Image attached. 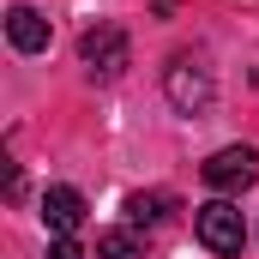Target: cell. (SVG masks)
Here are the masks:
<instances>
[{"mask_svg": "<svg viewBox=\"0 0 259 259\" xmlns=\"http://www.w3.org/2000/svg\"><path fill=\"white\" fill-rule=\"evenodd\" d=\"M49 259H84V247H78L72 235H55V241H49Z\"/></svg>", "mask_w": 259, "mask_h": 259, "instance_id": "obj_9", "label": "cell"}, {"mask_svg": "<svg viewBox=\"0 0 259 259\" xmlns=\"http://www.w3.org/2000/svg\"><path fill=\"white\" fill-rule=\"evenodd\" d=\"M78 61L91 66V78H115V72L133 61L127 30H121V24H91V30L78 36Z\"/></svg>", "mask_w": 259, "mask_h": 259, "instance_id": "obj_3", "label": "cell"}, {"mask_svg": "<svg viewBox=\"0 0 259 259\" xmlns=\"http://www.w3.org/2000/svg\"><path fill=\"white\" fill-rule=\"evenodd\" d=\"M163 91H169V103H175L181 115H199V109L211 103V72H205V61L175 55V61L163 66Z\"/></svg>", "mask_w": 259, "mask_h": 259, "instance_id": "obj_4", "label": "cell"}, {"mask_svg": "<svg viewBox=\"0 0 259 259\" xmlns=\"http://www.w3.org/2000/svg\"><path fill=\"white\" fill-rule=\"evenodd\" d=\"M42 223H49V235H72L84 223V193L78 187H49L42 193Z\"/></svg>", "mask_w": 259, "mask_h": 259, "instance_id": "obj_5", "label": "cell"}, {"mask_svg": "<svg viewBox=\"0 0 259 259\" xmlns=\"http://www.w3.org/2000/svg\"><path fill=\"white\" fill-rule=\"evenodd\" d=\"M169 193H127V217L133 223H157V217H169Z\"/></svg>", "mask_w": 259, "mask_h": 259, "instance_id": "obj_8", "label": "cell"}, {"mask_svg": "<svg viewBox=\"0 0 259 259\" xmlns=\"http://www.w3.org/2000/svg\"><path fill=\"white\" fill-rule=\"evenodd\" d=\"M6 36H12L18 55H42V49H49V18H42L36 6H12V12H6Z\"/></svg>", "mask_w": 259, "mask_h": 259, "instance_id": "obj_6", "label": "cell"}, {"mask_svg": "<svg viewBox=\"0 0 259 259\" xmlns=\"http://www.w3.org/2000/svg\"><path fill=\"white\" fill-rule=\"evenodd\" d=\"M193 229H199V241H205L217 259H235L241 247H247V223H241V211H235L229 199L199 205V211H193Z\"/></svg>", "mask_w": 259, "mask_h": 259, "instance_id": "obj_1", "label": "cell"}, {"mask_svg": "<svg viewBox=\"0 0 259 259\" xmlns=\"http://www.w3.org/2000/svg\"><path fill=\"white\" fill-rule=\"evenodd\" d=\"M97 259H145V235L139 229H103L97 235Z\"/></svg>", "mask_w": 259, "mask_h": 259, "instance_id": "obj_7", "label": "cell"}, {"mask_svg": "<svg viewBox=\"0 0 259 259\" xmlns=\"http://www.w3.org/2000/svg\"><path fill=\"white\" fill-rule=\"evenodd\" d=\"M199 175H205L211 193H247V187L259 181V151H253V145H223V151L205 157Z\"/></svg>", "mask_w": 259, "mask_h": 259, "instance_id": "obj_2", "label": "cell"}]
</instances>
